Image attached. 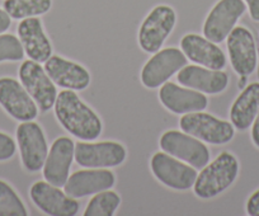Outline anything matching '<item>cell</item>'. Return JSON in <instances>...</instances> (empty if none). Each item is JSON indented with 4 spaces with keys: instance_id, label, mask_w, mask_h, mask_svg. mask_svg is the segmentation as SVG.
Returning <instances> with one entry per match:
<instances>
[{
    "instance_id": "4",
    "label": "cell",
    "mask_w": 259,
    "mask_h": 216,
    "mask_svg": "<svg viewBox=\"0 0 259 216\" xmlns=\"http://www.w3.org/2000/svg\"><path fill=\"white\" fill-rule=\"evenodd\" d=\"M159 144L161 150L196 169H202L210 163L211 153L206 144L184 131H165L161 135Z\"/></svg>"
},
{
    "instance_id": "30",
    "label": "cell",
    "mask_w": 259,
    "mask_h": 216,
    "mask_svg": "<svg viewBox=\"0 0 259 216\" xmlns=\"http://www.w3.org/2000/svg\"><path fill=\"white\" fill-rule=\"evenodd\" d=\"M12 24V18L4 9H0V33H6Z\"/></svg>"
},
{
    "instance_id": "21",
    "label": "cell",
    "mask_w": 259,
    "mask_h": 216,
    "mask_svg": "<svg viewBox=\"0 0 259 216\" xmlns=\"http://www.w3.org/2000/svg\"><path fill=\"white\" fill-rule=\"evenodd\" d=\"M17 32L23 45L24 52L31 60L45 64L51 58L52 45L45 33L44 26L38 17L22 19Z\"/></svg>"
},
{
    "instance_id": "18",
    "label": "cell",
    "mask_w": 259,
    "mask_h": 216,
    "mask_svg": "<svg viewBox=\"0 0 259 216\" xmlns=\"http://www.w3.org/2000/svg\"><path fill=\"white\" fill-rule=\"evenodd\" d=\"M44 68L51 80L60 88L81 92L91 84V74L83 65L60 55H51Z\"/></svg>"
},
{
    "instance_id": "25",
    "label": "cell",
    "mask_w": 259,
    "mask_h": 216,
    "mask_svg": "<svg viewBox=\"0 0 259 216\" xmlns=\"http://www.w3.org/2000/svg\"><path fill=\"white\" fill-rule=\"evenodd\" d=\"M23 201L9 183L0 180V216H27Z\"/></svg>"
},
{
    "instance_id": "3",
    "label": "cell",
    "mask_w": 259,
    "mask_h": 216,
    "mask_svg": "<svg viewBox=\"0 0 259 216\" xmlns=\"http://www.w3.org/2000/svg\"><path fill=\"white\" fill-rule=\"evenodd\" d=\"M179 126L182 131L211 145L230 143L235 135L233 123L203 111L183 115L179 120Z\"/></svg>"
},
{
    "instance_id": "27",
    "label": "cell",
    "mask_w": 259,
    "mask_h": 216,
    "mask_svg": "<svg viewBox=\"0 0 259 216\" xmlns=\"http://www.w3.org/2000/svg\"><path fill=\"white\" fill-rule=\"evenodd\" d=\"M17 153V144L11 135L0 131V161L13 158Z\"/></svg>"
},
{
    "instance_id": "20",
    "label": "cell",
    "mask_w": 259,
    "mask_h": 216,
    "mask_svg": "<svg viewBox=\"0 0 259 216\" xmlns=\"http://www.w3.org/2000/svg\"><path fill=\"white\" fill-rule=\"evenodd\" d=\"M181 85L205 94H220L228 88L229 75L223 70H212L201 65H186L178 71Z\"/></svg>"
},
{
    "instance_id": "14",
    "label": "cell",
    "mask_w": 259,
    "mask_h": 216,
    "mask_svg": "<svg viewBox=\"0 0 259 216\" xmlns=\"http://www.w3.org/2000/svg\"><path fill=\"white\" fill-rule=\"evenodd\" d=\"M0 106L14 120L33 121L38 116V106L23 84L14 78H0Z\"/></svg>"
},
{
    "instance_id": "1",
    "label": "cell",
    "mask_w": 259,
    "mask_h": 216,
    "mask_svg": "<svg viewBox=\"0 0 259 216\" xmlns=\"http://www.w3.org/2000/svg\"><path fill=\"white\" fill-rule=\"evenodd\" d=\"M54 110L60 125L74 138L92 141L102 135L103 123L101 118L79 98L75 91L64 89L60 92Z\"/></svg>"
},
{
    "instance_id": "24",
    "label": "cell",
    "mask_w": 259,
    "mask_h": 216,
    "mask_svg": "<svg viewBox=\"0 0 259 216\" xmlns=\"http://www.w3.org/2000/svg\"><path fill=\"white\" fill-rule=\"evenodd\" d=\"M121 205V197L111 190L96 193L87 205L84 216H113Z\"/></svg>"
},
{
    "instance_id": "23",
    "label": "cell",
    "mask_w": 259,
    "mask_h": 216,
    "mask_svg": "<svg viewBox=\"0 0 259 216\" xmlns=\"http://www.w3.org/2000/svg\"><path fill=\"white\" fill-rule=\"evenodd\" d=\"M52 0H4L3 8L12 19L39 17L51 9Z\"/></svg>"
},
{
    "instance_id": "13",
    "label": "cell",
    "mask_w": 259,
    "mask_h": 216,
    "mask_svg": "<svg viewBox=\"0 0 259 216\" xmlns=\"http://www.w3.org/2000/svg\"><path fill=\"white\" fill-rule=\"evenodd\" d=\"M231 66L239 76H249L258 65V51L253 33L246 27L235 26L226 38Z\"/></svg>"
},
{
    "instance_id": "9",
    "label": "cell",
    "mask_w": 259,
    "mask_h": 216,
    "mask_svg": "<svg viewBox=\"0 0 259 216\" xmlns=\"http://www.w3.org/2000/svg\"><path fill=\"white\" fill-rule=\"evenodd\" d=\"M19 80L34 99L41 112H49L54 108L57 98L56 84L51 80L41 64L33 60H26L22 63L18 70Z\"/></svg>"
},
{
    "instance_id": "19",
    "label": "cell",
    "mask_w": 259,
    "mask_h": 216,
    "mask_svg": "<svg viewBox=\"0 0 259 216\" xmlns=\"http://www.w3.org/2000/svg\"><path fill=\"white\" fill-rule=\"evenodd\" d=\"M181 50L188 60L197 65L223 70L226 66V56L218 44L210 41L205 36L188 33L181 39Z\"/></svg>"
},
{
    "instance_id": "5",
    "label": "cell",
    "mask_w": 259,
    "mask_h": 216,
    "mask_svg": "<svg viewBox=\"0 0 259 216\" xmlns=\"http://www.w3.org/2000/svg\"><path fill=\"white\" fill-rule=\"evenodd\" d=\"M177 23V14L169 6H156L141 23L139 45L148 54H155L163 47Z\"/></svg>"
},
{
    "instance_id": "31",
    "label": "cell",
    "mask_w": 259,
    "mask_h": 216,
    "mask_svg": "<svg viewBox=\"0 0 259 216\" xmlns=\"http://www.w3.org/2000/svg\"><path fill=\"white\" fill-rule=\"evenodd\" d=\"M251 141L259 149V113L256 115L253 125H251Z\"/></svg>"
},
{
    "instance_id": "26",
    "label": "cell",
    "mask_w": 259,
    "mask_h": 216,
    "mask_svg": "<svg viewBox=\"0 0 259 216\" xmlns=\"http://www.w3.org/2000/svg\"><path fill=\"white\" fill-rule=\"evenodd\" d=\"M26 52L19 37L11 33H0V63L23 60Z\"/></svg>"
},
{
    "instance_id": "28",
    "label": "cell",
    "mask_w": 259,
    "mask_h": 216,
    "mask_svg": "<svg viewBox=\"0 0 259 216\" xmlns=\"http://www.w3.org/2000/svg\"><path fill=\"white\" fill-rule=\"evenodd\" d=\"M246 213L250 216H259V190H256L246 201Z\"/></svg>"
},
{
    "instance_id": "22",
    "label": "cell",
    "mask_w": 259,
    "mask_h": 216,
    "mask_svg": "<svg viewBox=\"0 0 259 216\" xmlns=\"http://www.w3.org/2000/svg\"><path fill=\"white\" fill-rule=\"evenodd\" d=\"M259 113V83H250L243 88L230 108V121L235 130L245 131L253 125Z\"/></svg>"
},
{
    "instance_id": "8",
    "label": "cell",
    "mask_w": 259,
    "mask_h": 216,
    "mask_svg": "<svg viewBox=\"0 0 259 216\" xmlns=\"http://www.w3.org/2000/svg\"><path fill=\"white\" fill-rule=\"evenodd\" d=\"M16 138L24 169L29 173L41 170L49 154V145L41 126L34 121H24L17 127Z\"/></svg>"
},
{
    "instance_id": "12",
    "label": "cell",
    "mask_w": 259,
    "mask_h": 216,
    "mask_svg": "<svg viewBox=\"0 0 259 216\" xmlns=\"http://www.w3.org/2000/svg\"><path fill=\"white\" fill-rule=\"evenodd\" d=\"M29 197L42 212L50 216H75L80 208L76 198L47 181L33 183L29 188Z\"/></svg>"
},
{
    "instance_id": "2",
    "label": "cell",
    "mask_w": 259,
    "mask_h": 216,
    "mask_svg": "<svg viewBox=\"0 0 259 216\" xmlns=\"http://www.w3.org/2000/svg\"><path fill=\"white\" fill-rule=\"evenodd\" d=\"M239 168L238 158L229 151H223L201 169L193 185L194 195L201 200L218 197L235 182Z\"/></svg>"
},
{
    "instance_id": "17",
    "label": "cell",
    "mask_w": 259,
    "mask_h": 216,
    "mask_svg": "<svg viewBox=\"0 0 259 216\" xmlns=\"http://www.w3.org/2000/svg\"><path fill=\"white\" fill-rule=\"evenodd\" d=\"M116 183V176L107 168H88L76 170L69 176L64 191L74 198L87 197L102 191L111 190Z\"/></svg>"
},
{
    "instance_id": "6",
    "label": "cell",
    "mask_w": 259,
    "mask_h": 216,
    "mask_svg": "<svg viewBox=\"0 0 259 216\" xmlns=\"http://www.w3.org/2000/svg\"><path fill=\"white\" fill-rule=\"evenodd\" d=\"M150 168L159 182L177 191L191 190L198 176L196 168L165 151H158L151 156Z\"/></svg>"
},
{
    "instance_id": "16",
    "label": "cell",
    "mask_w": 259,
    "mask_h": 216,
    "mask_svg": "<svg viewBox=\"0 0 259 216\" xmlns=\"http://www.w3.org/2000/svg\"><path fill=\"white\" fill-rule=\"evenodd\" d=\"M159 101L166 110L176 115L205 111L208 106V98L205 93L169 80L160 87Z\"/></svg>"
},
{
    "instance_id": "15",
    "label": "cell",
    "mask_w": 259,
    "mask_h": 216,
    "mask_svg": "<svg viewBox=\"0 0 259 216\" xmlns=\"http://www.w3.org/2000/svg\"><path fill=\"white\" fill-rule=\"evenodd\" d=\"M75 159V143L68 136L57 138L52 143L45 161L44 178L56 187H64L69 178L73 160Z\"/></svg>"
},
{
    "instance_id": "7",
    "label": "cell",
    "mask_w": 259,
    "mask_h": 216,
    "mask_svg": "<svg viewBox=\"0 0 259 216\" xmlns=\"http://www.w3.org/2000/svg\"><path fill=\"white\" fill-rule=\"evenodd\" d=\"M187 63L188 59L181 49H160L144 65L140 75L141 83L149 89L160 88L174 74H178V71L183 69Z\"/></svg>"
},
{
    "instance_id": "32",
    "label": "cell",
    "mask_w": 259,
    "mask_h": 216,
    "mask_svg": "<svg viewBox=\"0 0 259 216\" xmlns=\"http://www.w3.org/2000/svg\"><path fill=\"white\" fill-rule=\"evenodd\" d=\"M240 81H239V87H240V89L241 88H244V87H245V80L246 79H248V76H240Z\"/></svg>"
},
{
    "instance_id": "11",
    "label": "cell",
    "mask_w": 259,
    "mask_h": 216,
    "mask_svg": "<svg viewBox=\"0 0 259 216\" xmlns=\"http://www.w3.org/2000/svg\"><path fill=\"white\" fill-rule=\"evenodd\" d=\"M245 11L244 0H219L206 17L202 28L203 36L215 44L224 42Z\"/></svg>"
},
{
    "instance_id": "29",
    "label": "cell",
    "mask_w": 259,
    "mask_h": 216,
    "mask_svg": "<svg viewBox=\"0 0 259 216\" xmlns=\"http://www.w3.org/2000/svg\"><path fill=\"white\" fill-rule=\"evenodd\" d=\"M249 9L251 19L255 22H259V0H244Z\"/></svg>"
},
{
    "instance_id": "10",
    "label": "cell",
    "mask_w": 259,
    "mask_h": 216,
    "mask_svg": "<svg viewBox=\"0 0 259 216\" xmlns=\"http://www.w3.org/2000/svg\"><path fill=\"white\" fill-rule=\"evenodd\" d=\"M126 158V148L117 141H79L75 144V161L84 168L119 167Z\"/></svg>"
}]
</instances>
